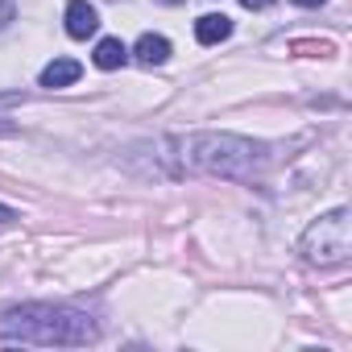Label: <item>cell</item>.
<instances>
[{
  "label": "cell",
  "mask_w": 352,
  "mask_h": 352,
  "mask_svg": "<svg viewBox=\"0 0 352 352\" xmlns=\"http://www.w3.org/2000/svg\"><path fill=\"white\" fill-rule=\"evenodd\" d=\"M0 340L13 344H42V348H79L96 340V323L71 307L54 302H25L0 315Z\"/></svg>",
  "instance_id": "1"
},
{
  "label": "cell",
  "mask_w": 352,
  "mask_h": 352,
  "mask_svg": "<svg viewBox=\"0 0 352 352\" xmlns=\"http://www.w3.org/2000/svg\"><path fill=\"white\" fill-rule=\"evenodd\" d=\"M191 166L220 174V179H245L257 166H265V145L232 133H204L191 141Z\"/></svg>",
  "instance_id": "2"
},
{
  "label": "cell",
  "mask_w": 352,
  "mask_h": 352,
  "mask_svg": "<svg viewBox=\"0 0 352 352\" xmlns=\"http://www.w3.org/2000/svg\"><path fill=\"white\" fill-rule=\"evenodd\" d=\"M352 253V216L348 208H336L327 216H319L307 232H302V257L315 265H340Z\"/></svg>",
  "instance_id": "3"
},
{
  "label": "cell",
  "mask_w": 352,
  "mask_h": 352,
  "mask_svg": "<svg viewBox=\"0 0 352 352\" xmlns=\"http://www.w3.org/2000/svg\"><path fill=\"white\" fill-rule=\"evenodd\" d=\"M96 30H100L96 5H87V0H71V5H67V34L71 38H91Z\"/></svg>",
  "instance_id": "4"
},
{
  "label": "cell",
  "mask_w": 352,
  "mask_h": 352,
  "mask_svg": "<svg viewBox=\"0 0 352 352\" xmlns=\"http://www.w3.org/2000/svg\"><path fill=\"white\" fill-rule=\"evenodd\" d=\"M228 34H232V21H228L224 13H208V17L195 21V42H199V46H220Z\"/></svg>",
  "instance_id": "5"
},
{
  "label": "cell",
  "mask_w": 352,
  "mask_h": 352,
  "mask_svg": "<svg viewBox=\"0 0 352 352\" xmlns=\"http://www.w3.org/2000/svg\"><path fill=\"white\" fill-rule=\"evenodd\" d=\"M170 58V42L162 34H141L137 38V63L141 67H162Z\"/></svg>",
  "instance_id": "6"
},
{
  "label": "cell",
  "mask_w": 352,
  "mask_h": 352,
  "mask_svg": "<svg viewBox=\"0 0 352 352\" xmlns=\"http://www.w3.org/2000/svg\"><path fill=\"white\" fill-rule=\"evenodd\" d=\"M79 75H83V67H79L75 58H54V63H46V71H42V87H71Z\"/></svg>",
  "instance_id": "7"
},
{
  "label": "cell",
  "mask_w": 352,
  "mask_h": 352,
  "mask_svg": "<svg viewBox=\"0 0 352 352\" xmlns=\"http://www.w3.org/2000/svg\"><path fill=\"white\" fill-rule=\"evenodd\" d=\"M124 58H129V50H124L120 38H104V42L96 46V67H100V71H116Z\"/></svg>",
  "instance_id": "8"
},
{
  "label": "cell",
  "mask_w": 352,
  "mask_h": 352,
  "mask_svg": "<svg viewBox=\"0 0 352 352\" xmlns=\"http://www.w3.org/2000/svg\"><path fill=\"white\" fill-rule=\"evenodd\" d=\"M13 21V0H0V25Z\"/></svg>",
  "instance_id": "9"
},
{
  "label": "cell",
  "mask_w": 352,
  "mask_h": 352,
  "mask_svg": "<svg viewBox=\"0 0 352 352\" xmlns=\"http://www.w3.org/2000/svg\"><path fill=\"white\" fill-rule=\"evenodd\" d=\"M17 220V212L13 208H5V204H0V224H13Z\"/></svg>",
  "instance_id": "10"
},
{
  "label": "cell",
  "mask_w": 352,
  "mask_h": 352,
  "mask_svg": "<svg viewBox=\"0 0 352 352\" xmlns=\"http://www.w3.org/2000/svg\"><path fill=\"white\" fill-rule=\"evenodd\" d=\"M241 5H245V9H270L274 0H241Z\"/></svg>",
  "instance_id": "11"
},
{
  "label": "cell",
  "mask_w": 352,
  "mask_h": 352,
  "mask_svg": "<svg viewBox=\"0 0 352 352\" xmlns=\"http://www.w3.org/2000/svg\"><path fill=\"white\" fill-rule=\"evenodd\" d=\"M294 5H302V9H319V5H327V0H294Z\"/></svg>",
  "instance_id": "12"
},
{
  "label": "cell",
  "mask_w": 352,
  "mask_h": 352,
  "mask_svg": "<svg viewBox=\"0 0 352 352\" xmlns=\"http://www.w3.org/2000/svg\"><path fill=\"white\" fill-rule=\"evenodd\" d=\"M162 5H179V0H162Z\"/></svg>",
  "instance_id": "13"
}]
</instances>
